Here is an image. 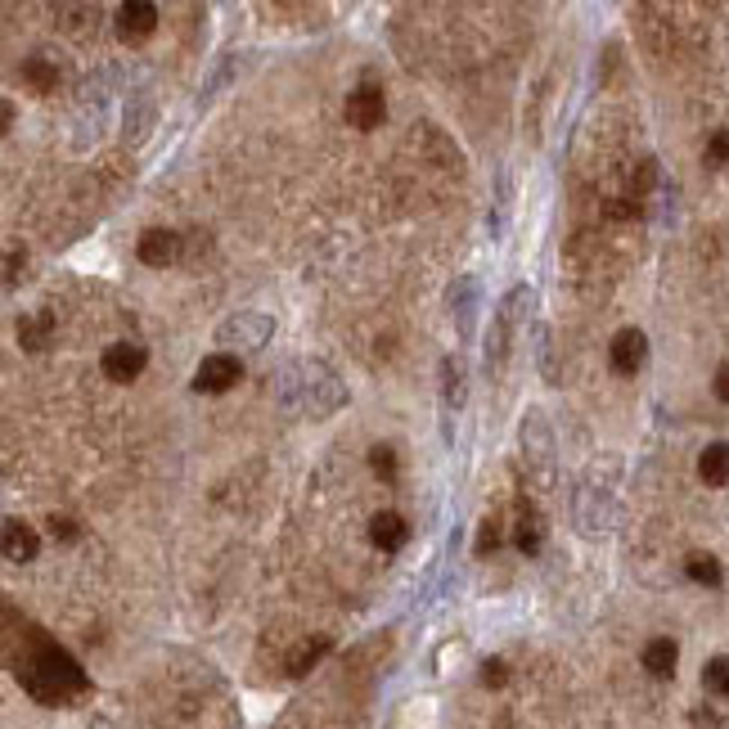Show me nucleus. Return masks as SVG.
Returning <instances> with one entry per match:
<instances>
[{"instance_id":"nucleus-30","label":"nucleus","mask_w":729,"mask_h":729,"mask_svg":"<svg viewBox=\"0 0 729 729\" xmlns=\"http://www.w3.org/2000/svg\"><path fill=\"white\" fill-rule=\"evenodd\" d=\"M495 545H500V518H486L477 531V554H491Z\"/></svg>"},{"instance_id":"nucleus-12","label":"nucleus","mask_w":729,"mask_h":729,"mask_svg":"<svg viewBox=\"0 0 729 729\" xmlns=\"http://www.w3.org/2000/svg\"><path fill=\"white\" fill-rule=\"evenodd\" d=\"M153 27H158V9H153L149 0H126V5L117 9V32H122V41H144V36H153Z\"/></svg>"},{"instance_id":"nucleus-27","label":"nucleus","mask_w":729,"mask_h":729,"mask_svg":"<svg viewBox=\"0 0 729 729\" xmlns=\"http://www.w3.org/2000/svg\"><path fill=\"white\" fill-rule=\"evenodd\" d=\"M702 158H707V167H725L729 162V131H716L707 140V153H702Z\"/></svg>"},{"instance_id":"nucleus-10","label":"nucleus","mask_w":729,"mask_h":729,"mask_svg":"<svg viewBox=\"0 0 729 729\" xmlns=\"http://www.w3.org/2000/svg\"><path fill=\"white\" fill-rule=\"evenodd\" d=\"M608 360H612L617 374H639L644 360H648V338L639 329H621L617 338H612V347H608Z\"/></svg>"},{"instance_id":"nucleus-11","label":"nucleus","mask_w":729,"mask_h":729,"mask_svg":"<svg viewBox=\"0 0 729 729\" xmlns=\"http://www.w3.org/2000/svg\"><path fill=\"white\" fill-rule=\"evenodd\" d=\"M180 234H171V230H144L140 234V243H135V257L144 261V266H171V261L180 257Z\"/></svg>"},{"instance_id":"nucleus-14","label":"nucleus","mask_w":729,"mask_h":729,"mask_svg":"<svg viewBox=\"0 0 729 729\" xmlns=\"http://www.w3.org/2000/svg\"><path fill=\"white\" fill-rule=\"evenodd\" d=\"M36 554H41L36 527H27L23 518H5V558L9 563H32Z\"/></svg>"},{"instance_id":"nucleus-15","label":"nucleus","mask_w":729,"mask_h":729,"mask_svg":"<svg viewBox=\"0 0 729 729\" xmlns=\"http://www.w3.org/2000/svg\"><path fill=\"white\" fill-rule=\"evenodd\" d=\"M369 540H374L383 554H392V549H401L405 540H410V522H405L401 513L383 509V513H374V518H369Z\"/></svg>"},{"instance_id":"nucleus-6","label":"nucleus","mask_w":729,"mask_h":729,"mask_svg":"<svg viewBox=\"0 0 729 729\" xmlns=\"http://www.w3.org/2000/svg\"><path fill=\"white\" fill-rule=\"evenodd\" d=\"M518 441H522V455H527V464H536L545 477L554 473V432H549V419L536 410V405L522 414Z\"/></svg>"},{"instance_id":"nucleus-16","label":"nucleus","mask_w":729,"mask_h":729,"mask_svg":"<svg viewBox=\"0 0 729 729\" xmlns=\"http://www.w3.org/2000/svg\"><path fill=\"white\" fill-rule=\"evenodd\" d=\"M639 662H644V671L648 675H657V680H671L675 675V662H680V644H675V639H648L644 644V657H639Z\"/></svg>"},{"instance_id":"nucleus-25","label":"nucleus","mask_w":729,"mask_h":729,"mask_svg":"<svg viewBox=\"0 0 729 729\" xmlns=\"http://www.w3.org/2000/svg\"><path fill=\"white\" fill-rule=\"evenodd\" d=\"M230 77H234V54H221V63H216V72L203 81V90H198V95H203V99H212L216 90H221Z\"/></svg>"},{"instance_id":"nucleus-20","label":"nucleus","mask_w":729,"mask_h":729,"mask_svg":"<svg viewBox=\"0 0 729 729\" xmlns=\"http://www.w3.org/2000/svg\"><path fill=\"white\" fill-rule=\"evenodd\" d=\"M441 405H446V410H459V405H464V360L459 356L441 360Z\"/></svg>"},{"instance_id":"nucleus-26","label":"nucleus","mask_w":729,"mask_h":729,"mask_svg":"<svg viewBox=\"0 0 729 729\" xmlns=\"http://www.w3.org/2000/svg\"><path fill=\"white\" fill-rule=\"evenodd\" d=\"M369 468H374L383 482H392V477H396V450L392 446H374V450H369Z\"/></svg>"},{"instance_id":"nucleus-17","label":"nucleus","mask_w":729,"mask_h":729,"mask_svg":"<svg viewBox=\"0 0 729 729\" xmlns=\"http://www.w3.org/2000/svg\"><path fill=\"white\" fill-rule=\"evenodd\" d=\"M513 540H518L522 554H536L540 540H545V518L536 513V504L522 500L518 504V527H513Z\"/></svg>"},{"instance_id":"nucleus-2","label":"nucleus","mask_w":729,"mask_h":729,"mask_svg":"<svg viewBox=\"0 0 729 729\" xmlns=\"http://www.w3.org/2000/svg\"><path fill=\"white\" fill-rule=\"evenodd\" d=\"M18 680H23V689L32 693L36 702H68L86 689V671H81L59 644H50L45 635H36L32 653L18 662Z\"/></svg>"},{"instance_id":"nucleus-18","label":"nucleus","mask_w":729,"mask_h":729,"mask_svg":"<svg viewBox=\"0 0 729 729\" xmlns=\"http://www.w3.org/2000/svg\"><path fill=\"white\" fill-rule=\"evenodd\" d=\"M698 477L707 486H725L729 482V441H711L698 455Z\"/></svg>"},{"instance_id":"nucleus-3","label":"nucleus","mask_w":729,"mask_h":729,"mask_svg":"<svg viewBox=\"0 0 729 729\" xmlns=\"http://www.w3.org/2000/svg\"><path fill=\"white\" fill-rule=\"evenodd\" d=\"M531 306H536V293H531L527 284H513L509 293H504V302L495 306L491 329H486V356H482V365H486V374H491V378L504 374L509 351H513V333H518V324L527 320Z\"/></svg>"},{"instance_id":"nucleus-8","label":"nucleus","mask_w":729,"mask_h":729,"mask_svg":"<svg viewBox=\"0 0 729 729\" xmlns=\"http://www.w3.org/2000/svg\"><path fill=\"white\" fill-rule=\"evenodd\" d=\"M144 365H149V351H144L140 342H113V347H104V356H99V369H104V378H113V383H135V378L144 374Z\"/></svg>"},{"instance_id":"nucleus-4","label":"nucleus","mask_w":729,"mask_h":729,"mask_svg":"<svg viewBox=\"0 0 729 729\" xmlns=\"http://www.w3.org/2000/svg\"><path fill=\"white\" fill-rule=\"evenodd\" d=\"M572 518H576V527H581L585 536L608 531V522H612V491H608V482H599V468H590V473L581 477V486H576Z\"/></svg>"},{"instance_id":"nucleus-24","label":"nucleus","mask_w":729,"mask_h":729,"mask_svg":"<svg viewBox=\"0 0 729 729\" xmlns=\"http://www.w3.org/2000/svg\"><path fill=\"white\" fill-rule=\"evenodd\" d=\"M702 684H707V693H716V698H729V657H711L707 666H702Z\"/></svg>"},{"instance_id":"nucleus-1","label":"nucleus","mask_w":729,"mask_h":729,"mask_svg":"<svg viewBox=\"0 0 729 729\" xmlns=\"http://www.w3.org/2000/svg\"><path fill=\"white\" fill-rule=\"evenodd\" d=\"M275 401L288 414H306V419H324V414L347 405V387L324 360H288L275 374Z\"/></svg>"},{"instance_id":"nucleus-9","label":"nucleus","mask_w":729,"mask_h":729,"mask_svg":"<svg viewBox=\"0 0 729 729\" xmlns=\"http://www.w3.org/2000/svg\"><path fill=\"white\" fill-rule=\"evenodd\" d=\"M383 117H387V104L378 86H360L347 95V122L356 131H374V126H383Z\"/></svg>"},{"instance_id":"nucleus-32","label":"nucleus","mask_w":729,"mask_h":729,"mask_svg":"<svg viewBox=\"0 0 729 729\" xmlns=\"http://www.w3.org/2000/svg\"><path fill=\"white\" fill-rule=\"evenodd\" d=\"M711 392H716L720 401H729V365L716 369V378H711Z\"/></svg>"},{"instance_id":"nucleus-7","label":"nucleus","mask_w":729,"mask_h":729,"mask_svg":"<svg viewBox=\"0 0 729 729\" xmlns=\"http://www.w3.org/2000/svg\"><path fill=\"white\" fill-rule=\"evenodd\" d=\"M243 365L239 356H230V351H212V356L198 360L194 369V392H230L234 383H239Z\"/></svg>"},{"instance_id":"nucleus-31","label":"nucleus","mask_w":729,"mask_h":729,"mask_svg":"<svg viewBox=\"0 0 729 729\" xmlns=\"http://www.w3.org/2000/svg\"><path fill=\"white\" fill-rule=\"evenodd\" d=\"M50 536L54 540H77L81 531H77V522H72V518H59V513H54V518H50Z\"/></svg>"},{"instance_id":"nucleus-5","label":"nucleus","mask_w":729,"mask_h":729,"mask_svg":"<svg viewBox=\"0 0 729 729\" xmlns=\"http://www.w3.org/2000/svg\"><path fill=\"white\" fill-rule=\"evenodd\" d=\"M275 333V315L270 311H234L230 320L216 329V347H239V351H257L270 342Z\"/></svg>"},{"instance_id":"nucleus-13","label":"nucleus","mask_w":729,"mask_h":729,"mask_svg":"<svg viewBox=\"0 0 729 729\" xmlns=\"http://www.w3.org/2000/svg\"><path fill=\"white\" fill-rule=\"evenodd\" d=\"M446 302H450V315H455L459 333L468 338V333H473V315H477V275H455Z\"/></svg>"},{"instance_id":"nucleus-29","label":"nucleus","mask_w":729,"mask_h":729,"mask_svg":"<svg viewBox=\"0 0 729 729\" xmlns=\"http://www.w3.org/2000/svg\"><path fill=\"white\" fill-rule=\"evenodd\" d=\"M504 680H509V666H504V657H486V662H482V684H486V689H500Z\"/></svg>"},{"instance_id":"nucleus-28","label":"nucleus","mask_w":729,"mask_h":729,"mask_svg":"<svg viewBox=\"0 0 729 729\" xmlns=\"http://www.w3.org/2000/svg\"><path fill=\"white\" fill-rule=\"evenodd\" d=\"M531 342H536L531 351H536V360H540V369H545V378H558V374H554V360H549V329H540V324H536V329H531Z\"/></svg>"},{"instance_id":"nucleus-23","label":"nucleus","mask_w":729,"mask_h":729,"mask_svg":"<svg viewBox=\"0 0 729 729\" xmlns=\"http://www.w3.org/2000/svg\"><path fill=\"white\" fill-rule=\"evenodd\" d=\"M684 572H689L698 585H720V581H725V572H720L716 554H689V563H684Z\"/></svg>"},{"instance_id":"nucleus-19","label":"nucleus","mask_w":729,"mask_h":729,"mask_svg":"<svg viewBox=\"0 0 729 729\" xmlns=\"http://www.w3.org/2000/svg\"><path fill=\"white\" fill-rule=\"evenodd\" d=\"M23 86H32L36 95H50V90H59V68H54V59H45V54H32V59H23Z\"/></svg>"},{"instance_id":"nucleus-21","label":"nucleus","mask_w":729,"mask_h":729,"mask_svg":"<svg viewBox=\"0 0 729 729\" xmlns=\"http://www.w3.org/2000/svg\"><path fill=\"white\" fill-rule=\"evenodd\" d=\"M50 333H54V315L50 311H36V315H27V320L18 324V342H23L27 351H45L50 347Z\"/></svg>"},{"instance_id":"nucleus-22","label":"nucleus","mask_w":729,"mask_h":729,"mask_svg":"<svg viewBox=\"0 0 729 729\" xmlns=\"http://www.w3.org/2000/svg\"><path fill=\"white\" fill-rule=\"evenodd\" d=\"M329 648H333V639H329V635L302 639V644L293 648V657H288V666H284V671H288V675H306V671H311L315 662H320L324 653H329Z\"/></svg>"}]
</instances>
